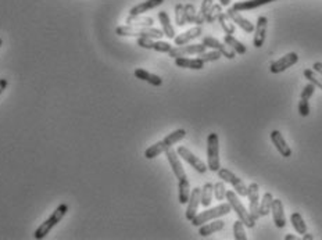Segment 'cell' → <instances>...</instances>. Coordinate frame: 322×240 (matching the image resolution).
<instances>
[{"label": "cell", "instance_id": "1", "mask_svg": "<svg viewBox=\"0 0 322 240\" xmlns=\"http://www.w3.org/2000/svg\"><path fill=\"white\" fill-rule=\"evenodd\" d=\"M186 136V130L185 129H177L171 132L169 135H167L163 140H160L157 143H154L153 146H150L147 149L144 150V157L149 160H153L156 159L157 156H160L161 153H165L167 150L171 149L174 144L178 143L181 140L183 139Z\"/></svg>", "mask_w": 322, "mask_h": 240}, {"label": "cell", "instance_id": "2", "mask_svg": "<svg viewBox=\"0 0 322 240\" xmlns=\"http://www.w3.org/2000/svg\"><path fill=\"white\" fill-rule=\"evenodd\" d=\"M68 211V206L66 204V203H61V204H58V207L54 210L52 214H50V216H49L48 220L45 222H42L40 225H39V228L35 231L34 233V237L35 239H45L46 236L50 233V231L53 229L54 226L57 225L58 222L61 221L64 218V215L67 214Z\"/></svg>", "mask_w": 322, "mask_h": 240}, {"label": "cell", "instance_id": "3", "mask_svg": "<svg viewBox=\"0 0 322 240\" xmlns=\"http://www.w3.org/2000/svg\"><path fill=\"white\" fill-rule=\"evenodd\" d=\"M117 35L120 36H138V38L160 39L165 36L163 29L152 28V27H132V25H121L117 27Z\"/></svg>", "mask_w": 322, "mask_h": 240}, {"label": "cell", "instance_id": "4", "mask_svg": "<svg viewBox=\"0 0 322 240\" xmlns=\"http://www.w3.org/2000/svg\"><path fill=\"white\" fill-rule=\"evenodd\" d=\"M207 167L211 172H218L221 168L220 161V138L216 132H211L207 138Z\"/></svg>", "mask_w": 322, "mask_h": 240}, {"label": "cell", "instance_id": "5", "mask_svg": "<svg viewBox=\"0 0 322 240\" xmlns=\"http://www.w3.org/2000/svg\"><path fill=\"white\" fill-rule=\"evenodd\" d=\"M231 211V204L229 203H222L220 206L212 207V208H208V210L200 212V214H196V216L190 222H192L193 226H200L203 224H206V222H210L212 220H217V218H221V216L229 214Z\"/></svg>", "mask_w": 322, "mask_h": 240}, {"label": "cell", "instance_id": "6", "mask_svg": "<svg viewBox=\"0 0 322 240\" xmlns=\"http://www.w3.org/2000/svg\"><path fill=\"white\" fill-rule=\"evenodd\" d=\"M225 199L228 200V203L231 204L232 210L238 214L239 220H241L247 228H254L255 220L250 215V212L246 210V207L242 204V202L239 200V197H238V193L233 192V190H226Z\"/></svg>", "mask_w": 322, "mask_h": 240}, {"label": "cell", "instance_id": "7", "mask_svg": "<svg viewBox=\"0 0 322 240\" xmlns=\"http://www.w3.org/2000/svg\"><path fill=\"white\" fill-rule=\"evenodd\" d=\"M218 177L224 182L229 183L239 196H247V186H246V183L238 175L232 172V171H229L228 168H220L218 169Z\"/></svg>", "mask_w": 322, "mask_h": 240}, {"label": "cell", "instance_id": "8", "mask_svg": "<svg viewBox=\"0 0 322 240\" xmlns=\"http://www.w3.org/2000/svg\"><path fill=\"white\" fill-rule=\"evenodd\" d=\"M298 61V54L294 53V52H290V53L285 54L284 57L278 58L269 64V71L272 74H279V72L286 71L288 68L293 67L294 64Z\"/></svg>", "mask_w": 322, "mask_h": 240}, {"label": "cell", "instance_id": "9", "mask_svg": "<svg viewBox=\"0 0 322 240\" xmlns=\"http://www.w3.org/2000/svg\"><path fill=\"white\" fill-rule=\"evenodd\" d=\"M207 46L203 43H193V45H183V46H177L169 50V57L178 58V57H186L190 54H200L206 52Z\"/></svg>", "mask_w": 322, "mask_h": 240}, {"label": "cell", "instance_id": "10", "mask_svg": "<svg viewBox=\"0 0 322 240\" xmlns=\"http://www.w3.org/2000/svg\"><path fill=\"white\" fill-rule=\"evenodd\" d=\"M177 153H178L179 157H182L185 161L188 164H190L193 168L196 169L199 173H206V171L208 169L206 164L203 163L202 160L196 157L195 154L188 149V147H185V146H179L178 149H177Z\"/></svg>", "mask_w": 322, "mask_h": 240}, {"label": "cell", "instance_id": "11", "mask_svg": "<svg viewBox=\"0 0 322 240\" xmlns=\"http://www.w3.org/2000/svg\"><path fill=\"white\" fill-rule=\"evenodd\" d=\"M203 45L207 46V48H211V49H214V50H217V52H220L224 57L229 58V60L235 58V54H236L235 50H233L232 48H229L225 42L222 43L221 40H218L217 38H212V36H204V38H203Z\"/></svg>", "mask_w": 322, "mask_h": 240}, {"label": "cell", "instance_id": "12", "mask_svg": "<svg viewBox=\"0 0 322 240\" xmlns=\"http://www.w3.org/2000/svg\"><path fill=\"white\" fill-rule=\"evenodd\" d=\"M247 197H249V212L255 221L260 218V186L257 183H250L247 186Z\"/></svg>", "mask_w": 322, "mask_h": 240}, {"label": "cell", "instance_id": "13", "mask_svg": "<svg viewBox=\"0 0 322 240\" xmlns=\"http://www.w3.org/2000/svg\"><path fill=\"white\" fill-rule=\"evenodd\" d=\"M165 156H167V159H168L169 165H171V168H173L174 175L178 179V182H181V181H186L188 177H186V172H185V169H183L182 163H181V160H179L178 153L171 147V149H168L165 151Z\"/></svg>", "mask_w": 322, "mask_h": 240}, {"label": "cell", "instance_id": "14", "mask_svg": "<svg viewBox=\"0 0 322 240\" xmlns=\"http://www.w3.org/2000/svg\"><path fill=\"white\" fill-rule=\"evenodd\" d=\"M267 27H268V18L265 15L259 17L257 25L254 27V39H253V45L255 49L263 48L265 42V35H267Z\"/></svg>", "mask_w": 322, "mask_h": 240}, {"label": "cell", "instance_id": "15", "mask_svg": "<svg viewBox=\"0 0 322 240\" xmlns=\"http://www.w3.org/2000/svg\"><path fill=\"white\" fill-rule=\"evenodd\" d=\"M200 196H202V189L200 187H195L193 190H190V196L188 200V208H186V220L192 221L193 218L196 216L199 206H200Z\"/></svg>", "mask_w": 322, "mask_h": 240}, {"label": "cell", "instance_id": "16", "mask_svg": "<svg viewBox=\"0 0 322 240\" xmlns=\"http://www.w3.org/2000/svg\"><path fill=\"white\" fill-rule=\"evenodd\" d=\"M138 46L143 49H150V50H156L160 53H169V50L173 46L168 42H154L152 38H138Z\"/></svg>", "mask_w": 322, "mask_h": 240}, {"label": "cell", "instance_id": "17", "mask_svg": "<svg viewBox=\"0 0 322 240\" xmlns=\"http://www.w3.org/2000/svg\"><path fill=\"white\" fill-rule=\"evenodd\" d=\"M271 142L274 143V146L276 147V150L279 151V154L282 156V157H290L292 156V149H290V146L288 144V142L285 140L284 135L281 134L279 130H272L271 132Z\"/></svg>", "mask_w": 322, "mask_h": 240}, {"label": "cell", "instance_id": "18", "mask_svg": "<svg viewBox=\"0 0 322 240\" xmlns=\"http://www.w3.org/2000/svg\"><path fill=\"white\" fill-rule=\"evenodd\" d=\"M271 212H272V218H274L275 226L282 229L286 226V216H285V208L284 203L279 199H274L272 206H271Z\"/></svg>", "mask_w": 322, "mask_h": 240}, {"label": "cell", "instance_id": "19", "mask_svg": "<svg viewBox=\"0 0 322 240\" xmlns=\"http://www.w3.org/2000/svg\"><path fill=\"white\" fill-rule=\"evenodd\" d=\"M226 14H228V17H229L232 21H233V24L238 25V27H241L245 32H247V34L254 32V24H251V21H249L246 17H243L239 11H235V10L229 9L226 11Z\"/></svg>", "mask_w": 322, "mask_h": 240}, {"label": "cell", "instance_id": "20", "mask_svg": "<svg viewBox=\"0 0 322 240\" xmlns=\"http://www.w3.org/2000/svg\"><path fill=\"white\" fill-rule=\"evenodd\" d=\"M203 34V28L200 25H197L195 28H190L189 31L186 32H183V34L178 35V36H175L174 40H175V45L177 46H183V45H188L190 40L193 39H197L199 36H202Z\"/></svg>", "mask_w": 322, "mask_h": 240}, {"label": "cell", "instance_id": "21", "mask_svg": "<svg viewBox=\"0 0 322 240\" xmlns=\"http://www.w3.org/2000/svg\"><path fill=\"white\" fill-rule=\"evenodd\" d=\"M224 228H225V222L217 218V220H212V221L206 222V224L200 225V228H199V235L203 236V237H207V236L212 235V233L222 231Z\"/></svg>", "mask_w": 322, "mask_h": 240}, {"label": "cell", "instance_id": "22", "mask_svg": "<svg viewBox=\"0 0 322 240\" xmlns=\"http://www.w3.org/2000/svg\"><path fill=\"white\" fill-rule=\"evenodd\" d=\"M135 77L138 78V79H142V81L147 82V83L153 85V86H161V85H163V79H161V77L156 75L153 72L146 71L143 68H136V70H135Z\"/></svg>", "mask_w": 322, "mask_h": 240}, {"label": "cell", "instance_id": "23", "mask_svg": "<svg viewBox=\"0 0 322 240\" xmlns=\"http://www.w3.org/2000/svg\"><path fill=\"white\" fill-rule=\"evenodd\" d=\"M164 3V0H146V2H142L139 5L134 6L132 9L130 10V15H140L149 11V10H153L156 7H159Z\"/></svg>", "mask_w": 322, "mask_h": 240}, {"label": "cell", "instance_id": "24", "mask_svg": "<svg viewBox=\"0 0 322 240\" xmlns=\"http://www.w3.org/2000/svg\"><path fill=\"white\" fill-rule=\"evenodd\" d=\"M175 66L179 68H188V70H203L204 68V61L200 58H188V57H178L175 58Z\"/></svg>", "mask_w": 322, "mask_h": 240}, {"label": "cell", "instance_id": "25", "mask_svg": "<svg viewBox=\"0 0 322 240\" xmlns=\"http://www.w3.org/2000/svg\"><path fill=\"white\" fill-rule=\"evenodd\" d=\"M159 19L160 24L163 27L164 35L168 39L175 38V29H174L173 24H171V19L168 17V13L167 11H160L159 13Z\"/></svg>", "mask_w": 322, "mask_h": 240}, {"label": "cell", "instance_id": "26", "mask_svg": "<svg viewBox=\"0 0 322 240\" xmlns=\"http://www.w3.org/2000/svg\"><path fill=\"white\" fill-rule=\"evenodd\" d=\"M126 24L132 27H152L154 24V19L150 17H143V15H130L126 18Z\"/></svg>", "mask_w": 322, "mask_h": 240}, {"label": "cell", "instance_id": "27", "mask_svg": "<svg viewBox=\"0 0 322 240\" xmlns=\"http://www.w3.org/2000/svg\"><path fill=\"white\" fill-rule=\"evenodd\" d=\"M272 202H274V196L272 193H264L263 199L260 200V206H259V212L260 216H267L271 211V206H272Z\"/></svg>", "mask_w": 322, "mask_h": 240}, {"label": "cell", "instance_id": "28", "mask_svg": "<svg viewBox=\"0 0 322 240\" xmlns=\"http://www.w3.org/2000/svg\"><path fill=\"white\" fill-rule=\"evenodd\" d=\"M290 222L293 225L294 231L300 233V235H304L307 232V225H306V221L303 220V216H302L300 212H293L290 215Z\"/></svg>", "mask_w": 322, "mask_h": 240}, {"label": "cell", "instance_id": "29", "mask_svg": "<svg viewBox=\"0 0 322 240\" xmlns=\"http://www.w3.org/2000/svg\"><path fill=\"white\" fill-rule=\"evenodd\" d=\"M189 196H190V183L189 179L178 182V197L181 204H188Z\"/></svg>", "mask_w": 322, "mask_h": 240}, {"label": "cell", "instance_id": "30", "mask_svg": "<svg viewBox=\"0 0 322 240\" xmlns=\"http://www.w3.org/2000/svg\"><path fill=\"white\" fill-rule=\"evenodd\" d=\"M224 42H225L229 48L233 49L238 54H246V52H247V49H246L245 45L242 43V42H239L233 35H225Z\"/></svg>", "mask_w": 322, "mask_h": 240}, {"label": "cell", "instance_id": "31", "mask_svg": "<svg viewBox=\"0 0 322 240\" xmlns=\"http://www.w3.org/2000/svg\"><path fill=\"white\" fill-rule=\"evenodd\" d=\"M212 193H214V185L207 182L202 189V196H200V204L203 207H208L212 202Z\"/></svg>", "mask_w": 322, "mask_h": 240}, {"label": "cell", "instance_id": "32", "mask_svg": "<svg viewBox=\"0 0 322 240\" xmlns=\"http://www.w3.org/2000/svg\"><path fill=\"white\" fill-rule=\"evenodd\" d=\"M218 21H220V24H221L222 29H224V32L226 35H233L235 34V24H233V21H232L226 13H221V14L218 15Z\"/></svg>", "mask_w": 322, "mask_h": 240}, {"label": "cell", "instance_id": "33", "mask_svg": "<svg viewBox=\"0 0 322 240\" xmlns=\"http://www.w3.org/2000/svg\"><path fill=\"white\" fill-rule=\"evenodd\" d=\"M212 6V0H203L202 2V7H200V11L196 14V19H195V24L202 25L204 21H206L207 13L208 10L211 9Z\"/></svg>", "mask_w": 322, "mask_h": 240}, {"label": "cell", "instance_id": "34", "mask_svg": "<svg viewBox=\"0 0 322 240\" xmlns=\"http://www.w3.org/2000/svg\"><path fill=\"white\" fill-rule=\"evenodd\" d=\"M304 77L306 79L314 83L315 86L322 89V75H319L315 70H311V68H307V70H304Z\"/></svg>", "mask_w": 322, "mask_h": 240}, {"label": "cell", "instance_id": "35", "mask_svg": "<svg viewBox=\"0 0 322 240\" xmlns=\"http://www.w3.org/2000/svg\"><path fill=\"white\" fill-rule=\"evenodd\" d=\"M232 231H233V237L236 240H247V236H246L245 232V224L238 220V221L233 222V226H232Z\"/></svg>", "mask_w": 322, "mask_h": 240}, {"label": "cell", "instance_id": "36", "mask_svg": "<svg viewBox=\"0 0 322 240\" xmlns=\"http://www.w3.org/2000/svg\"><path fill=\"white\" fill-rule=\"evenodd\" d=\"M175 23L178 27H183L186 24V15H185V5L178 3L175 6Z\"/></svg>", "mask_w": 322, "mask_h": 240}, {"label": "cell", "instance_id": "37", "mask_svg": "<svg viewBox=\"0 0 322 240\" xmlns=\"http://www.w3.org/2000/svg\"><path fill=\"white\" fill-rule=\"evenodd\" d=\"M222 13V6L221 5H212L211 9L208 10V13H207V17H206V21L208 24H212L216 19H218V15Z\"/></svg>", "mask_w": 322, "mask_h": 240}, {"label": "cell", "instance_id": "38", "mask_svg": "<svg viewBox=\"0 0 322 240\" xmlns=\"http://www.w3.org/2000/svg\"><path fill=\"white\" fill-rule=\"evenodd\" d=\"M200 60H203L204 62H210V61H217V60H220L222 57V54L220 52H217V50H212V52H203V53L197 54Z\"/></svg>", "mask_w": 322, "mask_h": 240}, {"label": "cell", "instance_id": "39", "mask_svg": "<svg viewBox=\"0 0 322 240\" xmlns=\"http://www.w3.org/2000/svg\"><path fill=\"white\" fill-rule=\"evenodd\" d=\"M226 194V187L225 182H217L214 183V196L218 202H222L225 199Z\"/></svg>", "mask_w": 322, "mask_h": 240}, {"label": "cell", "instance_id": "40", "mask_svg": "<svg viewBox=\"0 0 322 240\" xmlns=\"http://www.w3.org/2000/svg\"><path fill=\"white\" fill-rule=\"evenodd\" d=\"M196 7L193 5H185V15H186V23L189 24H193L195 19H196Z\"/></svg>", "mask_w": 322, "mask_h": 240}, {"label": "cell", "instance_id": "41", "mask_svg": "<svg viewBox=\"0 0 322 240\" xmlns=\"http://www.w3.org/2000/svg\"><path fill=\"white\" fill-rule=\"evenodd\" d=\"M298 114L302 117H308V114H310V103H308L307 99H302L300 97V101H298Z\"/></svg>", "mask_w": 322, "mask_h": 240}, {"label": "cell", "instance_id": "42", "mask_svg": "<svg viewBox=\"0 0 322 240\" xmlns=\"http://www.w3.org/2000/svg\"><path fill=\"white\" fill-rule=\"evenodd\" d=\"M315 88L317 86H315L314 83H311V82H310L308 85H306L303 91H302V99H307V100H310V97L313 96L314 92H315Z\"/></svg>", "mask_w": 322, "mask_h": 240}, {"label": "cell", "instance_id": "43", "mask_svg": "<svg viewBox=\"0 0 322 240\" xmlns=\"http://www.w3.org/2000/svg\"><path fill=\"white\" fill-rule=\"evenodd\" d=\"M9 86V81L6 79V78H2L0 79V95L6 91V88Z\"/></svg>", "mask_w": 322, "mask_h": 240}, {"label": "cell", "instance_id": "44", "mask_svg": "<svg viewBox=\"0 0 322 240\" xmlns=\"http://www.w3.org/2000/svg\"><path fill=\"white\" fill-rule=\"evenodd\" d=\"M313 70H315L319 75H322V62L321 61L315 62V64L313 66Z\"/></svg>", "mask_w": 322, "mask_h": 240}, {"label": "cell", "instance_id": "45", "mask_svg": "<svg viewBox=\"0 0 322 240\" xmlns=\"http://www.w3.org/2000/svg\"><path fill=\"white\" fill-rule=\"evenodd\" d=\"M303 239L304 240H313L314 236L311 235V233H307V232H306V233H304V236H303Z\"/></svg>", "mask_w": 322, "mask_h": 240}, {"label": "cell", "instance_id": "46", "mask_svg": "<svg viewBox=\"0 0 322 240\" xmlns=\"http://www.w3.org/2000/svg\"><path fill=\"white\" fill-rule=\"evenodd\" d=\"M285 240H297V236H294V235H286L285 236Z\"/></svg>", "mask_w": 322, "mask_h": 240}, {"label": "cell", "instance_id": "47", "mask_svg": "<svg viewBox=\"0 0 322 240\" xmlns=\"http://www.w3.org/2000/svg\"><path fill=\"white\" fill-rule=\"evenodd\" d=\"M220 5H221V6H229V5H231V0H220Z\"/></svg>", "mask_w": 322, "mask_h": 240}, {"label": "cell", "instance_id": "48", "mask_svg": "<svg viewBox=\"0 0 322 240\" xmlns=\"http://www.w3.org/2000/svg\"><path fill=\"white\" fill-rule=\"evenodd\" d=\"M2 45H3V39L0 38V48H2Z\"/></svg>", "mask_w": 322, "mask_h": 240}]
</instances>
